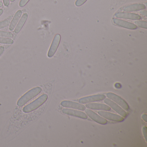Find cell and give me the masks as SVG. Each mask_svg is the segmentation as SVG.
I'll return each mask as SVG.
<instances>
[{"label":"cell","instance_id":"cell-1","mask_svg":"<svg viewBox=\"0 0 147 147\" xmlns=\"http://www.w3.org/2000/svg\"><path fill=\"white\" fill-rule=\"evenodd\" d=\"M42 91V88L40 87H37L32 88L19 99L17 102V105L20 107L23 106L32 99L39 94Z\"/></svg>","mask_w":147,"mask_h":147},{"label":"cell","instance_id":"cell-2","mask_svg":"<svg viewBox=\"0 0 147 147\" xmlns=\"http://www.w3.org/2000/svg\"><path fill=\"white\" fill-rule=\"evenodd\" d=\"M48 98V96L47 94H42L36 100L24 107L23 109V111L26 113H28L36 110L45 102H46Z\"/></svg>","mask_w":147,"mask_h":147},{"label":"cell","instance_id":"cell-3","mask_svg":"<svg viewBox=\"0 0 147 147\" xmlns=\"http://www.w3.org/2000/svg\"><path fill=\"white\" fill-rule=\"evenodd\" d=\"M107 96L113 101L117 103L125 111L129 110V107L127 102L117 94L112 92L107 93Z\"/></svg>","mask_w":147,"mask_h":147},{"label":"cell","instance_id":"cell-4","mask_svg":"<svg viewBox=\"0 0 147 147\" xmlns=\"http://www.w3.org/2000/svg\"><path fill=\"white\" fill-rule=\"evenodd\" d=\"M105 98L106 96L104 94H97L81 98L79 100V102L81 104H88L96 101H101Z\"/></svg>","mask_w":147,"mask_h":147},{"label":"cell","instance_id":"cell-5","mask_svg":"<svg viewBox=\"0 0 147 147\" xmlns=\"http://www.w3.org/2000/svg\"><path fill=\"white\" fill-rule=\"evenodd\" d=\"M61 37L59 34H57L55 36L53 42L51 45L50 48L48 52V56L49 57H51L54 55L57 50V48L60 44Z\"/></svg>","mask_w":147,"mask_h":147},{"label":"cell","instance_id":"cell-6","mask_svg":"<svg viewBox=\"0 0 147 147\" xmlns=\"http://www.w3.org/2000/svg\"><path fill=\"white\" fill-rule=\"evenodd\" d=\"M98 113L101 117H105V118L115 122H121L124 120V118L123 117L111 113L99 111L98 112Z\"/></svg>","mask_w":147,"mask_h":147},{"label":"cell","instance_id":"cell-7","mask_svg":"<svg viewBox=\"0 0 147 147\" xmlns=\"http://www.w3.org/2000/svg\"><path fill=\"white\" fill-rule=\"evenodd\" d=\"M86 113L89 117L91 118L94 121L97 122L98 123L105 125L107 123V121L105 119L99 116L98 114L93 111L92 110L87 109L86 110Z\"/></svg>","mask_w":147,"mask_h":147},{"label":"cell","instance_id":"cell-8","mask_svg":"<svg viewBox=\"0 0 147 147\" xmlns=\"http://www.w3.org/2000/svg\"><path fill=\"white\" fill-rule=\"evenodd\" d=\"M105 102L110 107H111L115 111L117 112L119 114H120L122 117H125L127 116V113L125 111H124L116 103H114L113 101L108 98L105 99Z\"/></svg>","mask_w":147,"mask_h":147},{"label":"cell","instance_id":"cell-9","mask_svg":"<svg viewBox=\"0 0 147 147\" xmlns=\"http://www.w3.org/2000/svg\"><path fill=\"white\" fill-rule=\"evenodd\" d=\"M61 105L63 107L73 108V109H77L80 111H85L86 109V107H85V106L82 104H79L73 101H69V100L62 101Z\"/></svg>","mask_w":147,"mask_h":147},{"label":"cell","instance_id":"cell-10","mask_svg":"<svg viewBox=\"0 0 147 147\" xmlns=\"http://www.w3.org/2000/svg\"><path fill=\"white\" fill-rule=\"evenodd\" d=\"M62 112L67 115L74 116V117L83 119H86L88 118L87 115L85 113L81 111L65 108V109H63Z\"/></svg>","mask_w":147,"mask_h":147},{"label":"cell","instance_id":"cell-11","mask_svg":"<svg viewBox=\"0 0 147 147\" xmlns=\"http://www.w3.org/2000/svg\"><path fill=\"white\" fill-rule=\"evenodd\" d=\"M86 107L89 109L92 110H101V111H110L111 110V107L105 104H99V103H88Z\"/></svg>","mask_w":147,"mask_h":147},{"label":"cell","instance_id":"cell-12","mask_svg":"<svg viewBox=\"0 0 147 147\" xmlns=\"http://www.w3.org/2000/svg\"><path fill=\"white\" fill-rule=\"evenodd\" d=\"M117 18H119L127 19L131 20H140L141 17L139 15L135 13H130L118 12L115 14Z\"/></svg>","mask_w":147,"mask_h":147},{"label":"cell","instance_id":"cell-13","mask_svg":"<svg viewBox=\"0 0 147 147\" xmlns=\"http://www.w3.org/2000/svg\"><path fill=\"white\" fill-rule=\"evenodd\" d=\"M145 8V5L143 4H133V5H129L120 8V11L128 12L135 11L143 10Z\"/></svg>","mask_w":147,"mask_h":147},{"label":"cell","instance_id":"cell-14","mask_svg":"<svg viewBox=\"0 0 147 147\" xmlns=\"http://www.w3.org/2000/svg\"><path fill=\"white\" fill-rule=\"evenodd\" d=\"M113 22L114 24L117 25L121 27H124L128 29L135 30L137 28V26L134 24L118 19H113Z\"/></svg>","mask_w":147,"mask_h":147},{"label":"cell","instance_id":"cell-15","mask_svg":"<svg viewBox=\"0 0 147 147\" xmlns=\"http://www.w3.org/2000/svg\"><path fill=\"white\" fill-rule=\"evenodd\" d=\"M22 12L21 10H19L16 13L9 26V30L10 31H12L15 29V27L18 24L19 20H20L22 16Z\"/></svg>","mask_w":147,"mask_h":147},{"label":"cell","instance_id":"cell-16","mask_svg":"<svg viewBox=\"0 0 147 147\" xmlns=\"http://www.w3.org/2000/svg\"><path fill=\"white\" fill-rule=\"evenodd\" d=\"M28 15L27 13H24L22 15L20 20L18 24H17L15 30H14V32H15V33L18 34V33L20 32V31L21 30L22 28H23V26H24L26 22V20H27V19H28Z\"/></svg>","mask_w":147,"mask_h":147},{"label":"cell","instance_id":"cell-17","mask_svg":"<svg viewBox=\"0 0 147 147\" xmlns=\"http://www.w3.org/2000/svg\"><path fill=\"white\" fill-rule=\"evenodd\" d=\"M13 40L9 38L0 37V43L4 44L12 45L13 43Z\"/></svg>","mask_w":147,"mask_h":147},{"label":"cell","instance_id":"cell-18","mask_svg":"<svg viewBox=\"0 0 147 147\" xmlns=\"http://www.w3.org/2000/svg\"><path fill=\"white\" fill-rule=\"evenodd\" d=\"M0 37L11 38L13 37V34L9 32L0 31Z\"/></svg>","mask_w":147,"mask_h":147},{"label":"cell","instance_id":"cell-19","mask_svg":"<svg viewBox=\"0 0 147 147\" xmlns=\"http://www.w3.org/2000/svg\"><path fill=\"white\" fill-rule=\"evenodd\" d=\"M10 21L9 20L6 19L0 22V29H3L7 27L10 25Z\"/></svg>","mask_w":147,"mask_h":147},{"label":"cell","instance_id":"cell-20","mask_svg":"<svg viewBox=\"0 0 147 147\" xmlns=\"http://www.w3.org/2000/svg\"><path fill=\"white\" fill-rule=\"evenodd\" d=\"M136 25L143 28H147V22L145 21H136L135 22Z\"/></svg>","mask_w":147,"mask_h":147},{"label":"cell","instance_id":"cell-21","mask_svg":"<svg viewBox=\"0 0 147 147\" xmlns=\"http://www.w3.org/2000/svg\"><path fill=\"white\" fill-rule=\"evenodd\" d=\"M30 1V0H20L19 3V6L20 7H24L26 5V4Z\"/></svg>","mask_w":147,"mask_h":147},{"label":"cell","instance_id":"cell-22","mask_svg":"<svg viewBox=\"0 0 147 147\" xmlns=\"http://www.w3.org/2000/svg\"><path fill=\"white\" fill-rule=\"evenodd\" d=\"M87 0H77L76 2V5L77 7L83 5Z\"/></svg>","mask_w":147,"mask_h":147},{"label":"cell","instance_id":"cell-23","mask_svg":"<svg viewBox=\"0 0 147 147\" xmlns=\"http://www.w3.org/2000/svg\"><path fill=\"white\" fill-rule=\"evenodd\" d=\"M143 132L144 136L145 139L147 140V128L146 127H144L143 128Z\"/></svg>","mask_w":147,"mask_h":147},{"label":"cell","instance_id":"cell-24","mask_svg":"<svg viewBox=\"0 0 147 147\" xmlns=\"http://www.w3.org/2000/svg\"><path fill=\"white\" fill-rule=\"evenodd\" d=\"M3 3L5 6L7 7L10 5V0H3Z\"/></svg>","mask_w":147,"mask_h":147},{"label":"cell","instance_id":"cell-25","mask_svg":"<svg viewBox=\"0 0 147 147\" xmlns=\"http://www.w3.org/2000/svg\"><path fill=\"white\" fill-rule=\"evenodd\" d=\"M5 47L4 46H1L0 47V56L3 54L4 51H5Z\"/></svg>","mask_w":147,"mask_h":147},{"label":"cell","instance_id":"cell-26","mask_svg":"<svg viewBox=\"0 0 147 147\" xmlns=\"http://www.w3.org/2000/svg\"><path fill=\"white\" fill-rule=\"evenodd\" d=\"M142 118L145 121V122H147V115L146 114H143L142 116Z\"/></svg>","mask_w":147,"mask_h":147},{"label":"cell","instance_id":"cell-27","mask_svg":"<svg viewBox=\"0 0 147 147\" xmlns=\"http://www.w3.org/2000/svg\"><path fill=\"white\" fill-rule=\"evenodd\" d=\"M3 10L2 9H0V16L2 15V13H3Z\"/></svg>","mask_w":147,"mask_h":147},{"label":"cell","instance_id":"cell-28","mask_svg":"<svg viewBox=\"0 0 147 147\" xmlns=\"http://www.w3.org/2000/svg\"><path fill=\"white\" fill-rule=\"evenodd\" d=\"M3 3H2V2H1V1H0V8H1V7H2V6H3Z\"/></svg>","mask_w":147,"mask_h":147},{"label":"cell","instance_id":"cell-29","mask_svg":"<svg viewBox=\"0 0 147 147\" xmlns=\"http://www.w3.org/2000/svg\"><path fill=\"white\" fill-rule=\"evenodd\" d=\"M15 0H11V2H13V1H15Z\"/></svg>","mask_w":147,"mask_h":147}]
</instances>
